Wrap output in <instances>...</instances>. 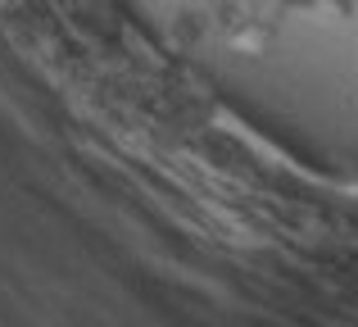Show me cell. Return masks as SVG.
Returning a JSON list of instances; mask_svg holds the SVG:
<instances>
[{
	"mask_svg": "<svg viewBox=\"0 0 358 327\" xmlns=\"http://www.w3.org/2000/svg\"><path fill=\"white\" fill-rule=\"evenodd\" d=\"M358 0H222L218 27L222 41L236 46L245 55L268 50L272 32L286 14H327V18H350Z\"/></svg>",
	"mask_w": 358,
	"mask_h": 327,
	"instance_id": "6da1fadb",
	"label": "cell"
}]
</instances>
